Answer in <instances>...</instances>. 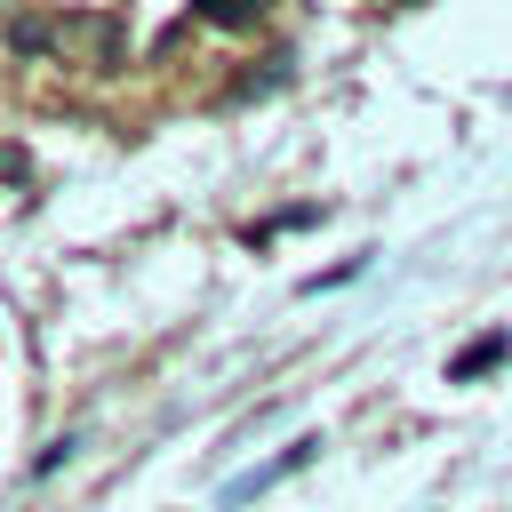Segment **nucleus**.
<instances>
[{"instance_id":"f03ea898","label":"nucleus","mask_w":512,"mask_h":512,"mask_svg":"<svg viewBox=\"0 0 512 512\" xmlns=\"http://www.w3.org/2000/svg\"><path fill=\"white\" fill-rule=\"evenodd\" d=\"M504 352H512V336H504V328H488V336H472V344H464V352L448 360V384H472V376H488V368H496Z\"/></svg>"},{"instance_id":"f257e3e1","label":"nucleus","mask_w":512,"mask_h":512,"mask_svg":"<svg viewBox=\"0 0 512 512\" xmlns=\"http://www.w3.org/2000/svg\"><path fill=\"white\" fill-rule=\"evenodd\" d=\"M56 56H72L80 72H120L128 64V16L120 8H64L56 16Z\"/></svg>"}]
</instances>
